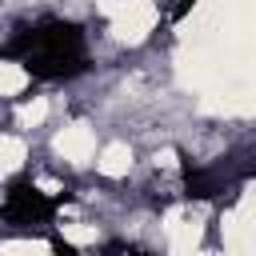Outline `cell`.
Returning <instances> with one entry per match:
<instances>
[{
  "instance_id": "1",
  "label": "cell",
  "mask_w": 256,
  "mask_h": 256,
  "mask_svg": "<svg viewBox=\"0 0 256 256\" xmlns=\"http://www.w3.org/2000/svg\"><path fill=\"white\" fill-rule=\"evenodd\" d=\"M0 56L20 60L32 80H72L88 72V40L72 20H40L32 28H20L0 48Z\"/></svg>"
},
{
  "instance_id": "2",
  "label": "cell",
  "mask_w": 256,
  "mask_h": 256,
  "mask_svg": "<svg viewBox=\"0 0 256 256\" xmlns=\"http://www.w3.org/2000/svg\"><path fill=\"white\" fill-rule=\"evenodd\" d=\"M60 196H48L40 192L28 176H16L8 188H4V200H0V220L12 224V228H44L56 220L60 212Z\"/></svg>"
},
{
  "instance_id": "3",
  "label": "cell",
  "mask_w": 256,
  "mask_h": 256,
  "mask_svg": "<svg viewBox=\"0 0 256 256\" xmlns=\"http://www.w3.org/2000/svg\"><path fill=\"white\" fill-rule=\"evenodd\" d=\"M184 188H188L192 200H212V196H220V180H216L212 172H204V168H192L188 160H184Z\"/></svg>"
},
{
  "instance_id": "4",
  "label": "cell",
  "mask_w": 256,
  "mask_h": 256,
  "mask_svg": "<svg viewBox=\"0 0 256 256\" xmlns=\"http://www.w3.org/2000/svg\"><path fill=\"white\" fill-rule=\"evenodd\" d=\"M52 256H80L68 240H60V236H52Z\"/></svg>"
},
{
  "instance_id": "5",
  "label": "cell",
  "mask_w": 256,
  "mask_h": 256,
  "mask_svg": "<svg viewBox=\"0 0 256 256\" xmlns=\"http://www.w3.org/2000/svg\"><path fill=\"white\" fill-rule=\"evenodd\" d=\"M128 256H152V252H128Z\"/></svg>"
}]
</instances>
